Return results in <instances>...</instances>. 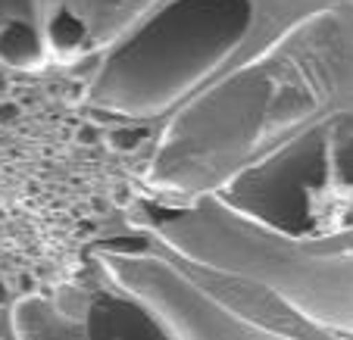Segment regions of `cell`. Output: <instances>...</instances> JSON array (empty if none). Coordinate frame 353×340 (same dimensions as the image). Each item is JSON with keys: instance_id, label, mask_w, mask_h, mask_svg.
<instances>
[{"instance_id": "obj_1", "label": "cell", "mask_w": 353, "mask_h": 340, "mask_svg": "<svg viewBox=\"0 0 353 340\" xmlns=\"http://www.w3.org/2000/svg\"><path fill=\"white\" fill-rule=\"evenodd\" d=\"M350 75L353 10L325 7L303 16L169 119L144 181L181 200L210 197L319 119Z\"/></svg>"}, {"instance_id": "obj_2", "label": "cell", "mask_w": 353, "mask_h": 340, "mask_svg": "<svg viewBox=\"0 0 353 340\" xmlns=\"http://www.w3.org/2000/svg\"><path fill=\"white\" fill-rule=\"evenodd\" d=\"M128 219L191 266L247 281L275 294L300 319L353 334V247L325 250L279 237L228 213L213 197L134 200Z\"/></svg>"}, {"instance_id": "obj_3", "label": "cell", "mask_w": 353, "mask_h": 340, "mask_svg": "<svg viewBox=\"0 0 353 340\" xmlns=\"http://www.w3.org/2000/svg\"><path fill=\"white\" fill-rule=\"evenodd\" d=\"M254 16V0H169L110 50L88 100L125 119L166 113L244 44Z\"/></svg>"}, {"instance_id": "obj_4", "label": "cell", "mask_w": 353, "mask_h": 340, "mask_svg": "<svg viewBox=\"0 0 353 340\" xmlns=\"http://www.w3.org/2000/svg\"><path fill=\"white\" fill-rule=\"evenodd\" d=\"M210 197L300 244L353 234V107L313 119Z\"/></svg>"}, {"instance_id": "obj_5", "label": "cell", "mask_w": 353, "mask_h": 340, "mask_svg": "<svg viewBox=\"0 0 353 340\" xmlns=\"http://www.w3.org/2000/svg\"><path fill=\"white\" fill-rule=\"evenodd\" d=\"M97 259L116 290L141 300L175 340H300L225 306L179 266L125 244H100Z\"/></svg>"}, {"instance_id": "obj_6", "label": "cell", "mask_w": 353, "mask_h": 340, "mask_svg": "<svg viewBox=\"0 0 353 340\" xmlns=\"http://www.w3.org/2000/svg\"><path fill=\"white\" fill-rule=\"evenodd\" d=\"M157 0H47V41L63 60L91 54L134 25Z\"/></svg>"}, {"instance_id": "obj_7", "label": "cell", "mask_w": 353, "mask_h": 340, "mask_svg": "<svg viewBox=\"0 0 353 340\" xmlns=\"http://www.w3.org/2000/svg\"><path fill=\"white\" fill-rule=\"evenodd\" d=\"M81 334L85 340H175L144 303L122 290L91 297Z\"/></svg>"}, {"instance_id": "obj_8", "label": "cell", "mask_w": 353, "mask_h": 340, "mask_svg": "<svg viewBox=\"0 0 353 340\" xmlns=\"http://www.w3.org/2000/svg\"><path fill=\"white\" fill-rule=\"evenodd\" d=\"M13 334L16 340H85L81 325L60 319L41 297H22L13 306Z\"/></svg>"}, {"instance_id": "obj_9", "label": "cell", "mask_w": 353, "mask_h": 340, "mask_svg": "<svg viewBox=\"0 0 353 340\" xmlns=\"http://www.w3.org/2000/svg\"><path fill=\"white\" fill-rule=\"evenodd\" d=\"M47 63V47L38 34V25L10 22L0 28V66L10 69H41Z\"/></svg>"}, {"instance_id": "obj_10", "label": "cell", "mask_w": 353, "mask_h": 340, "mask_svg": "<svg viewBox=\"0 0 353 340\" xmlns=\"http://www.w3.org/2000/svg\"><path fill=\"white\" fill-rule=\"evenodd\" d=\"M47 303L54 306V312L60 315V319L72 321V325H81L88 315V306H91V297L75 284H57L54 300H47Z\"/></svg>"}, {"instance_id": "obj_11", "label": "cell", "mask_w": 353, "mask_h": 340, "mask_svg": "<svg viewBox=\"0 0 353 340\" xmlns=\"http://www.w3.org/2000/svg\"><path fill=\"white\" fill-rule=\"evenodd\" d=\"M41 19V3L38 0H0V28L10 22H28L38 25Z\"/></svg>"}, {"instance_id": "obj_12", "label": "cell", "mask_w": 353, "mask_h": 340, "mask_svg": "<svg viewBox=\"0 0 353 340\" xmlns=\"http://www.w3.org/2000/svg\"><path fill=\"white\" fill-rule=\"evenodd\" d=\"M147 128H138V125H125V128H116L113 134H110V147L113 150H134L138 144H144L147 140Z\"/></svg>"}, {"instance_id": "obj_13", "label": "cell", "mask_w": 353, "mask_h": 340, "mask_svg": "<svg viewBox=\"0 0 353 340\" xmlns=\"http://www.w3.org/2000/svg\"><path fill=\"white\" fill-rule=\"evenodd\" d=\"M10 94V75H7V69L0 66V100Z\"/></svg>"}]
</instances>
